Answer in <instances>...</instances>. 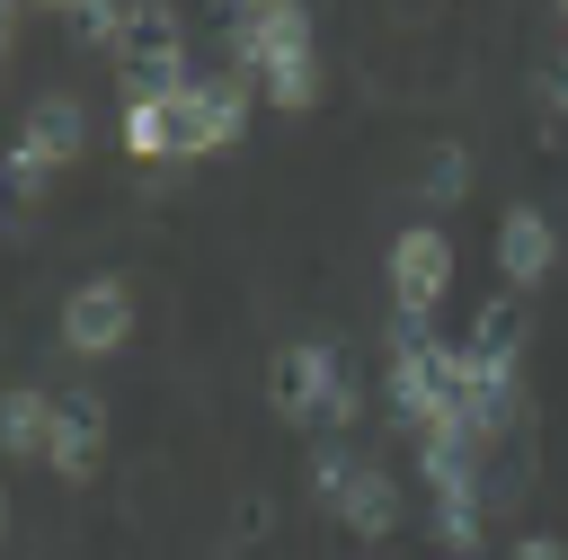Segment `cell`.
<instances>
[{
  "label": "cell",
  "instance_id": "1",
  "mask_svg": "<svg viewBox=\"0 0 568 560\" xmlns=\"http://www.w3.org/2000/svg\"><path fill=\"white\" fill-rule=\"evenodd\" d=\"M222 71H240L248 89H266L284 116H302L311 98H320V53H311V9L302 0H275V9H257V18H231L222 27Z\"/></svg>",
  "mask_w": 568,
  "mask_h": 560
},
{
  "label": "cell",
  "instance_id": "2",
  "mask_svg": "<svg viewBox=\"0 0 568 560\" xmlns=\"http://www.w3.org/2000/svg\"><path fill=\"white\" fill-rule=\"evenodd\" d=\"M80 142H89V107H80L71 89H44V98L27 107L18 142H9V196H18V204H36V196L53 187V169H71V160H80Z\"/></svg>",
  "mask_w": 568,
  "mask_h": 560
},
{
  "label": "cell",
  "instance_id": "3",
  "mask_svg": "<svg viewBox=\"0 0 568 560\" xmlns=\"http://www.w3.org/2000/svg\"><path fill=\"white\" fill-rule=\"evenodd\" d=\"M115 80H124V98H151V89H186L195 80L186 71V27H178L169 0H133V27L115 44Z\"/></svg>",
  "mask_w": 568,
  "mask_h": 560
},
{
  "label": "cell",
  "instance_id": "4",
  "mask_svg": "<svg viewBox=\"0 0 568 560\" xmlns=\"http://www.w3.org/2000/svg\"><path fill=\"white\" fill-rule=\"evenodd\" d=\"M178 98V160H204V151H231L240 133H248V80L240 71H195L186 89H169Z\"/></svg>",
  "mask_w": 568,
  "mask_h": 560
},
{
  "label": "cell",
  "instance_id": "5",
  "mask_svg": "<svg viewBox=\"0 0 568 560\" xmlns=\"http://www.w3.org/2000/svg\"><path fill=\"white\" fill-rule=\"evenodd\" d=\"M453 293V240L435 222H408L390 240V320H417L435 329V302Z\"/></svg>",
  "mask_w": 568,
  "mask_h": 560
},
{
  "label": "cell",
  "instance_id": "6",
  "mask_svg": "<svg viewBox=\"0 0 568 560\" xmlns=\"http://www.w3.org/2000/svg\"><path fill=\"white\" fill-rule=\"evenodd\" d=\"M133 338V284L124 276H80L62 293V347L71 356H115Z\"/></svg>",
  "mask_w": 568,
  "mask_h": 560
},
{
  "label": "cell",
  "instance_id": "7",
  "mask_svg": "<svg viewBox=\"0 0 568 560\" xmlns=\"http://www.w3.org/2000/svg\"><path fill=\"white\" fill-rule=\"evenodd\" d=\"M328 373H337V347H328V338H293V347H275V356H266V409H275L284 427H311Z\"/></svg>",
  "mask_w": 568,
  "mask_h": 560
},
{
  "label": "cell",
  "instance_id": "8",
  "mask_svg": "<svg viewBox=\"0 0 568 560\" xmlns=\"http://www.w3.org/2000/svg\"><path fill=\"white\" fill-rule=\"evenodd\" d=\"M550 267H559V231H550V213H541V204H515V213L497 222V276H506V293H532Z\"/></svg>",
  "mask_w": 568,
  "mask_h": 560
},
{
  "label": "cell",
  "instance_id": "9",
  "mask_svg": "<svg viewBox=\"0 0 568 560\" xmlns=\"http://www.w3.org/2000/svg\"><path fill=\"white\" fill-rule=\"evenodd\" d=\"M98 453H106V400H98V391H62V409H53V444H44L53 480H89Z\"/></svg>",
  "mask_w": 568,
  "mask_h": 560
},
{
  "label": "cell",
  "instance_id": "10",
  "mask_svg": "<svg viewBox=\"0 0 568 560\" xmlns=\"http://www.w3.org/2000/svg\"><path fill=\"white\" fill-rule=\"evenodd\" d=\"M399 507H408V498H399V480H390L382 462H355V480H346L337 516H346L364 542H390V533H399Z\"/></svg>",
  "mask_w": 568,
  "mask_h": 560
},
{
  "label": "cell",
  "instance_id": "11",
  "mask_svg": "<svg viewBox=\"0 0 568 560\" xmlns=\"http://www.w3.org/2000/svg\"><path fill=\"white\" fill-rule=\"evenodd\" d=\"M115 142H124V160H178V98H169V89H151V98H124V116H115Z\"/></svg>",
  "mask_w": 568,
  "mask_h": 560
},
{
  "label": "cell",
  "instance_id": "12",
  "mask_svg": "<svg viewBox=\"0 0 568 560\" xmlns=\"http://www.w3.org/2000/svg\"><path fill=\"white\" fill-rule=\"evenodd\" d=\"M53 409H62V391H36V382H18L9 400H0V444L27 462V453H44L53 444Z\"/></svg>",
  "mask_w": 568,
  "mask_h": 560
},
{
  "label": "cell",
  "instance_id": "13",
  "mask_svg": "<svg viewBox=\"0 0 568 560\" xmlns=\"http://www.w3.org/2000/svg\"><path fill=\"white\" fill-rule=\"evenodd\" d=\"M470 356H524V293H488L479 311H470V338H462Z\"/></svg>",
  "mask_w": 568,
  "mask_h": 560
},
{
  "label": "cell",
  "instance_id": "14",
  "mask_svg": "<svg viewBox=\"0 0 568 560\" xmlns=\"http://www.w3.org/2000/svg\"><path fill=\"white\" fill-rule=\"evenodd\" d=\"M417 196H426V204H462V196H470V151H462V142H435V151L417 160Z\"/></svg>",
  "mask_w": 568,
  "mask_h": 560
},
{
  "label": "cell",
  "instance_id": "15",
  "mask_svg": "<svg viewBox=\"0 0 568 560\" xmlns=\"http://www.w3.org/2000/svg\"><path fill=\"white\" fill-rule=\"evenodd\" d=\"M62 18H71L80 44H98V53L115 62V44H124V27H133V0H71Z\"/></svg>",
  "mask_w": 568,
  "mask_h": 560
},
{
  "label": "cell",
  "instance_id": "16",
  "mask_svg": "<svg viewBox=\"0 0 568 560\" xmlns=\"http://www.w3.org/2000/svg\"><path fill=\"white\" fill-rule=\"evenodd\" d=\"M435 533H444V551H479V480L435 498Z\"/></svg>",
  "mask_w": 568,
  "mask_h": 560
},
{
  "label": "cell",
  "instance_id": "17",
  "mask_svg": "<svg viewBox=\"0 0 568 560\" xmlns=\"http://www.w3.org/2000/svg\"><path fill=\"white\" fill-rule=\"evenodd\" d=\"M346 480H355V453H337V444H320V462H311V498L337 516V498H346Z\"/></svg>",
  "mask_w": 568,
  "mask_h": 560
},
{
  "label": "cell",
  "instance_id": "18",
  "mask_svg": "<svg viewBox=\"0 0 568 560\" xmlns=\"http://www.w3.org/2000/svg\"><path fill=\"white\" fill-rule=\"evenodd\" d=\"M515 560H568V542H559V533H524V542H515Z\"/></svg>",
  "mask_w": 568,
  "mask_h": 560
},
{
  "label": "cell",
  "instance_id": "19",
  "mask_svg": "<svg viewBox=\"0 0 568 560\" xmlns=\"http://www.w3.org/2000/svg\"><path fill=\"white\" fill-rule=\"evenodd\" d=\"M541 98H550V107H559V116H568V53H559V62H550V71H541Z\"/></svg>",
  "mask_w": 568,
  "mask_h": 560
},
{
  "label": "cell",
  "instance_id": "20",
  "mask_svg": "<svg viewBox=\"0 0 568 560\" xmlns=\"http://www.w3.org/2000/svg\"><path fill=\"white\" fill-rule=\"evenodd\" d=\"M27 9H36V0H0V44H18V27H27Z\"/></svg>",
  "mask_w": 568,
  "mask_h": 560
},
{
  "label": "cell",
  "instance_id": "21",
  "mask_svg": "<svg viewBox=\"0 0 568 560\" xmlns=\"http://www.w3.org/2000/svg\"><path fill=\"white\" fill-rule=\"evenodd\" d=\"M257 9H275V0H222V27H231V18H257Z\"/></svg>",
  "mask_w": 568,
  "mask_h": 560
},
{
  "label": "cell",
  "instance_id": "22",
  "mask_svg": "<svg viewBox=\"0 0 568 560\" xmlns=\"http://www.w3.org/2000/svg\"><path fill=\"white\" fill-rule=\"evenodd\" d=\"M44 9H71V0H44Z\"/></svg>",
  "mask_w": 568,
  "mask_h": 560
},
{
  "label": "cell",
  "instance_id": "23",
  "mask_svg": "<svg viewBox=\"0 0 568 560\" xmlns=\"http://www.w3.org/2000/svg\"><path fill=\"white\" fill-rule=\"evenodd\" d=\"M559 18H568V0H559Z\"/></svg>",
  "mask_w": 568,
  "mask_h": 560
}]
</instances>
